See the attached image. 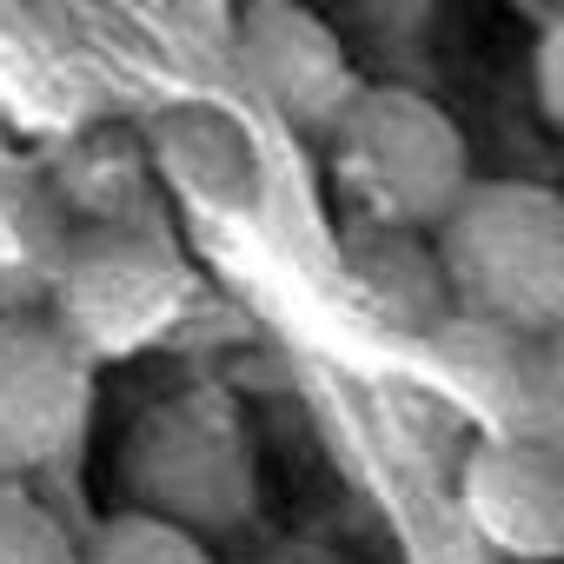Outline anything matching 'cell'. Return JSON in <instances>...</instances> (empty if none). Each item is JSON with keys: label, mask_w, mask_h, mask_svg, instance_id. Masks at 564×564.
<instances>
[{"label": "cell", "mask_w": 564, "mask_h": 564, "mask_svg": "<svg viewBox=\"0 0 564 564\" xmlns=\"http://www.w3.org/2000/svg\"><path fill=\"white\" fill-rule=\"evenodd\" d=\"M465 511L505 564H551L564 551V452L531 438H478L465 452Z\"/></svg>", "instance_id": "cell-8"}, {"label": "cell", "mask_w": 564, "mask_h": 564, "mask_svg": "<svg viewBox=\"0 0 564 564\" xmlns=\"http://www.w3.org/2000/svg\"><path fill=\"white\" fill-rule=\"evenodd\" d=\"M498 564H505V557H498Z\"/></svg>", "instance_id": "cell-16"}, {"label": "cell", "mask_w": 564, "mask_h": 564, "mask_svg": "<svg viewBox=\"0 0 564 564\" xmlns=\"http://www.w3.org/2000/svg\"><path fill=\"white\" fill-rule=\"evenodd\" d=\"M193 300V272L173 252L166 232L147 219H113V226H74L61 279L47 293V319L87 352V359H120L153 346Z\"/></svg>", "instance_id": "cell-3"}, {"label": "cell", "mask_w": 564, "mask_h": 564, "mask_svg": "<svg viewBox=\"0 0 564 564\" xmlns=\"http://www.w3.org/2000/svg\"><path fill=\"white\" fill-rule=\"evenodd\" d=\"M346 272H352V293L372 306V319L392 326V333L425 339L452 319V300H445V279H438V259H432L425 232H392V226L346 219Z\"/></svg>", "instance_id": "cell-9"}, {"label": "cell", "mask_w": 564, "mask_h": 564, "mask_svg": "<svg viewBox=\"0 0 564 564\" xmlns=\"http://www.w3.org/2000/svg\"><path fill=\"white\" fill-rule=\"evenodd\" d=\"M326 140L346 219L366 226L432 232L471 186V147L458 120L412 87H359V100L339 113Z\"/></svg>", "instance_id": "cell-2"}, {"label": "cell", "mask_w": 564, "mask_h": 564, "mask_svg": "<svg viewBox=\"0 0 564 564\" xmlns=\"http://www.w3.org/2000/svg\"><path fill=\"white\" fill-rule=\"evenodd\" d=\"M458 319L557 339L564 319V199L531 180H471L425 232Z\"/></svg>", "instance_id": "cell-1"}, {"label": "cell", "mask_w": 564, "mask_h": 564, "mask_svg": "<svg viewBox=\"0 0 564 564\" xmlns=\"http://www.w3.org/2000/svg\"><path fill=\"white\" fill-rule=\"evenodd\" d=\"M94 419V359L47 313H0V485L61 465Z\"/></svg>", "instance_id": "cell-5"}, {"label": "cell", "mask_w": 564, "mask_h": 564, "mask_svg": "<svg viewBox=\"0 0 564 564\" xmlns=\"http://www.w3.org/2000/svg\"><path fill=\"white\" fill-rule=\"evenodd\" d=\"M432 352V366L458 386V399H471V412L485 419V438H531V445H557L564 425V379H557V346L551 339H524V333H498L478 319H445L438 333L419 339Z\"/></svg>", "instance_id": "cell-6"}, {"label": "cell", "mask_w": 564, "mask_h": 564, "mask_svg": "<svg viewBox=\"0 0 564 564\" xmlns=\"http://www.w3.org/2000/svg\"><path fill=\"white\" fill-rule=\"evenodd\" d=\"M74 564H213V551L160 518H140V511H120L107 518L87 544H74Z\"/></svg>", "instance_id": "cell-12"}, {"label": "cell", "mask_w": 564, "mask_h": 564, "mask_svg": "<svg viewBox=\"0 0 564 564\" xmlns=\"http://www.w3.org/2000/svg\"><path fill=\"white\" fill-rule=\"evenodd\" d=\"M252 564H346L339 551H326V544H306V538H293V544H272L265 557H252Z\"/></svg>", "instance_id": "cell-15"}, {"label": "cell", "mask_w": 564, "mask_h": 564, "mask_svg": "<svg viewBox=\"0 0 564 564\" xmlns=\"http://www.w3.org/2000/svg\"><path fill=\"white\" fill-rule=\"evenodd\" d=\"M538 113L551 127L564 120V28H551L544 47H538Z\"/></svg>", "instance_id": "cell-14"}, {"label": "cell", "mask_w": 564, "mask_h": 564, "mask_svg": "<svg viewBox=\"0 0 564 564\" xmlns=\"http://www.w3.org/2000/svg\"><path fill=\"white\" fill-rule=\"evenodd\" d=\"M120 471H127L133 511L186 538L232 531L252 511V452L232 405L213 392H180L153 405L127 438Z\"/></svg>", "instance_id": "cell-4"}, {"label": "cell", "mask_w": 564, "mask_h": 564, "mask_svg": "<svg viewBox=\"0 0 564 564\" xmlns=\"http://www.w3.org/2000/svg\"><path fill=\"white\" fill-rule=\"evenodd\" d=\"M239 61L252 87L279 107V120H293L313 140H326L339 113L359 100V74L339 34L306 8H286V0H259L239 14Z\"/></svg>", "instance_id": "cell-7"}, {"label": "cell", "mask_w": 564, "mask_h": 564, "mask_svg": "<svg viewBox=\"0 0 564 564\" xmlns=\"http://www.w3.org/2000/svg\"><path fill=\"white\" fill-rule=\"evenodd\" d=\"M47 193L61 199L67 219L80 226H113V219H140L147 206V166L140 147L120 133H94L61 160V180H47Z\"/></svg>", "instance_id": "cell-11"}, {"label": "cell", "mask_w": 564, "mask_h": 564, "mask_svg": "<svg viewBox=\"0 0 564 564\" xmlns=\"http://www.w3.org/2000/svg\"><path fill=\"white\" fill-rule=\"evenodd\" d=\"M0 564H74V531L28 485H0Z\"/></svg>", "instance_id": "cell-13"}, {"label": "cell", "mask_w": 564, "mask_h": 564, "mask_svg": "<svg viewBox=\"0 0 564 564\" xmlns=\"http://www.w3.org/2000/svg\"><path fill=\"white\" fill-rule=\"evenodd\" d=\"M74 219L41 173L0 166V313H47Z\"/></svg>", "instance_id": "cell-10"}]
</instances>
